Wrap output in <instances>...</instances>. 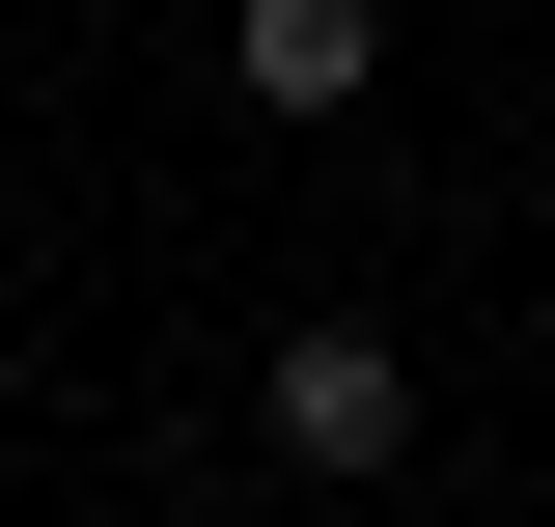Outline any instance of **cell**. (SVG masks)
<instances>
[{"label":"cell","instance_id":"obj_1","mask_svg":"<svg viewBox=\"0 0 555 527\" xmlns=\"http://www.w3.org/2000/svg\"><path fill=\"white\" fill-rule=\"evenodd\" d=\"M250 445H278V472H334V500H361V472H416V361H389L361 306H306V333L250 361Z\"/></svg>","mask_w":555,"mask_h":527},{"label":"cell","instance_id":"obj_2","mask_svg":"<svg viewBox=\"0 0 555 527\" xmlns=\"http://www.w3.org/2000/svg\"><path fill=\"white\" fill-rule=\"evenodd\" d=\"M222 83L250 112H389V0H222Z\"/></svg>","mask_w":555,"mask_h":527}]
</instances>
